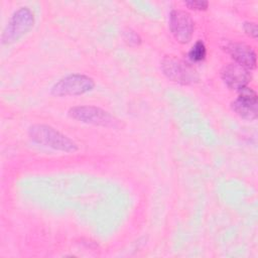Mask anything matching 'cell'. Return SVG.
Instances as JSON below:
<instances>
[{"label": "cell", "mask_w": 258, "mask_h": 258, "mask_svg": "<svg viewBox=\"0 0 258 258\" xmlns=\"http://www.w3.org/2000/svg\"><path fill=\"white\" fill-rule=\"evenodd\" d=\"M28 135L38 145L62 152H75L78 144L69 136L45 124H34L29 127Z\"/></svg>", "instance_id": "1"}, {"label": "cell", "mask_w": 258, "mask_h": 258, "mask_svg": "<svg viewBox=\"0 0 258 258\" xmlns=\"http://www.w3.org/2000/svg\"><path fill=\"white\" fill-rule=\"evenodd\" d=\"M34 24V15L28 7H20L10 17L2 35V44H11L25 35Z\"/></svg>", "instance_id": "2"}, {"label": "cell", "mask_w": 258, "mask_h": 258, "mask_svg": "<svg viewBox=\"0 0 258 258\" xmlns=\"http://www.w3.org/2000/svg\"><path fill=\"white\" fill-rule=\"evenodd\" d=\"M95 88L94 80L84 74H71L56 81L50 93L56 97L79 96L91 92Z\"/></svg>", "instance_id": "3"}, {"label": "cell", "mask_w": 258, "mask_h": 258, "mask_svg": "<svg viewBox=\"0 0 258 258\" xmlns=\"http://www.w3.org/2000/svg\"><path fill=\"white\" fill-rule=\"evenodd\" d=\"M69 116L79 122L96 126L118 128L120 121L108 111L96 106H77L69 110Z\"/></svg>", "instance_id": "4"}, {"label": "cell", "mask_w": 258, "mask_h": 258, "mask_svg": "<svg viewBox=\"0 0 258 258\" xmlns=\"http://www.w3.org/2000/svg\"><path fill=\"white\" fill-rule=\"evenodd\" d=\"M161 70L167 79L181 85H190L199 81L197 71L192 67L173 56H165L162 59Z\"/></svg>", "instance_id": "5"}, {"label": "cell", "mask_w": 258, "mask_h": 258, "mask_svg": "<svg viewBox=\"0 0 258 258\" xmlns=\"http://www.w3.org/2000/svg\"><path fill=\"white\" fill-rule=\"evenodd\" d=\"M169 30L179 43L189 42L195 30V22L190 14L180 9L171 10L169 13Z\"/></svg>", "instance_id": "6"}, {"label": "cell", "mask_w": 258, "mask_h": 258, "mask_svg": "<svg viewBox=\"0 0 258 258\" xmlns=\"http://www.w3.org/2000/svg\"><path fill=\"white\" fill-rule=\"evenodd\" d=\"M239 92V96L231 104L233 111L241 118L255 120L258 113V97L254 90L244 87Z\"/></svg>", "instance_id": "7"}, {"label": "cell", "mask_w": 258, "mask_h": 258, "mask_svg": "<svg viewBox=\"0 0 258 258\" xmlns=\"http://www.w3.org/2000/svg\"><path fill=\"white\" fill-rule=\"evenodd\" d=\"M221 77L224 83L232 90L240 91L247 87L251 80V74L246 68L236 63H228L221 71Z\"/></svg>", "instance_id": "8"}, {"label": "cell", "mask_w": 258, "mask_h": 258, "mask_svg": "<svg viewBox=\"0 0 258 258\" xmlns=\"http://www.w3.org/2000/svg\"><path fill=\"white\" fill-rule=\"evenodd\" d=\"M225 49L232 56L234 62L252 70L256 68V53L251 46L240 42H229Z\"/></svg>", "instance_id": "9"}, {"label": "cell", "mask_w": 258, "mask_h": 258, "mask_svg": "<svg viewBox=\"0 0 258 258\" xmlns=\"http://www.w3.org/2000/svg\"><path fill=\"white\" fill-rule=\"evenodd\" d=\"M206 54H207V48L204 41L202 40H198L188 51V57L194 62L202 61L205 58Z\"/></svg>", "instance_id": "10"}, {"label": "cell", "mask_w": 258, "mask_h": 258, "mask_svg": "<svg viewBox=\"0 0 258 258\" xmlns=\"http://www.w3.org/2000/svg\"><path fill=\"white\" fill-rule=\"evenodd\" d=\"M184 3L188 8L195 9V10H206L209 6L208 1H205V0H189V1H185Z\"/></svg>", "instance_id": "11"}, {"label": "cell", "mask_w": 258, "mask_h": 258, "mask_svg": "<svg viewBox=\"0 0 258 258\" xmlns=\"http://www.w3.org/2000/svg\"><path fill=\"white\" fill-rule=\"evenodd\" d=\"M124 36H125V40H126L130 45H138V44H140V42H141L140 36H139L135 31H133V30H131V29H129L128 31H126L125 34H124Z\"/></svg>", "instance_id": "12"}, {"label": "cell", "mask_w": 258, "mask_h": 258, "mask_svg": "<svg viewBox=\"0 0 258 258\" xmlns=\"http://www.w3.org/2000/svg\"><path fill=\"white\" fill-rule=\"evenodd\" d=\"M244 30L246 32V34H248L250 37L252 38H257L258 35V29H257V24L255 22H250V21H246L243 25Z\"/></svg>", "instance_id": "13"}]
</instances>
